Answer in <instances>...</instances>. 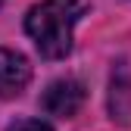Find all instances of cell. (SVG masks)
<instances>
[{
  "label": "cell",
  "instance_id": "6da1fadb",
  "mask_svg": "<svg viewBox=\"0 0 131 131\" xmlns=\"http://www.w3.org/2000/svg\"><path fill=\"white\" fill-rule=\"evenodd\" d=\"M84 9V0H44L28 9L25 31L44 59H62L72 53V31Z\"/></svg>",
  "mask_w": 131,
  "mask_h": 131
},
{
  "label": "cell",
  "instance_id": "7a4b0ae2",
  "mask_svg": "<svg viewBox=\"0 0 131 131\" xmlns=\"http://www.w3.org/2000/svg\"><path fill=\"white\" fill-rule=\"evenodd\" d=\"M81 103H84V84H81L78 78L53 81V84L44 91V100H41V106L50 112V116H59V119H72L81 109Z\"/></svg>",
  "mask_w": 131,
  "mask_h": 131
},
{
  "label": "cell",
  "instance_id": "3957f363",
  "mask_svg": "<svg viewBox=\"0 0 131 131\" xmlns=\"http://www.w3.org/2000/svg\"><path fill=\"white\" fill-rule=\"evenodd\" d=\"M31 81V66L22 53L0 47V97H16L22 94Z\"/></svg>",
  "mask_w": 131,
  "mask_h": 131
},
{
  "label": "cell",
  "instance_id": "277c9868",
  "mask_svg": "<svg viewBox=\"0 0 131 131\" xmlns=\"http://www.w3.org/2000/svg\"><path fill=\"white\" fill-rule=\"evenodd\" d=\"M109 119L131 125V72L125 62H119L109 78Z\"/></svg>",
  "mask_w": 131,
  "mask_h": 131
},
{
  "label": "cell",
  "instance_id": "5b68a950",
  "mask_svg": "<svg viewBox=\"0 0 131 131\" xmlns=\"http://www.w3.org/2000/svg\"><path fill=\"white\" fill-rule=\"evenodd\" d=\"M6 131H53L47 122H41V119H16Z\"/></svg>",
  "mask_w": 131,
  "mask_h": 131
},
{
  "label": "cell",
  "instance_id": "8992f818",
  "mask_svg": "<svg viewBox=\"0 0 131 131\" xmlns=\"http://www.w3.org/2000/svg\"><path fill=\"white\" fill-rule=\"evenodd\" d=\"M0 3H3V0H0Z\"/></svg>",
  "mask_w": 131,
  "mask_h": 131
}]
</instances>
